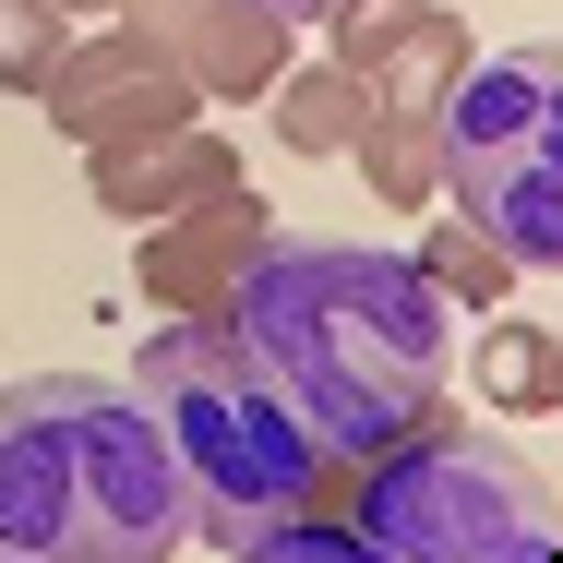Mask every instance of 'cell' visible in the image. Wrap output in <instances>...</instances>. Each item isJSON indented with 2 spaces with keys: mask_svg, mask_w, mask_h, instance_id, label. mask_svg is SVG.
I'll return each mask as SVG.
<instances>
[{
  "mask_svg": "<svg viewBox=\"0 0 563 563\" xmlns=\"http://www.w3.org/2000/svg\"><path fill=\"white\" fill-rule=\"evenodd\" d=\"M217 312L336 467L408 444L455 408V300L420 276V252L264 240Z\"/></svg>",
  "mask_w": 563,
  "mask_h": 563,
  "instance_id": "obj_1",
  "label": "cell"
},
{
  "mask_svg": "<svg viewBox=\"0 0 563 563\" xmlns=\"http://www.w3.org/2000/svg\"><path fill=\"white\" fill-rule=\"evenodd\" d=\"M180 528H192V479L132 384H97V372L0 384V552L144 563L180 552Z\"/></svg>",
  "mask_w": 563,
  "mask_h": 563,
  "instance_id": "obj_2",
  "label": "cell"
},
{
  "mask_svg": "<svg viewBox=\"0 0 563 563\" xmlns=\"http://www.w3.org/2000/svg\"><path fill=\"white\" fill-rule=\"evenodd\" d=\"M132 396L156 408V432H168L180 479H192V528L180 540H205V552H252V528L347 504V467L252 372V347L228 336V312H168L144 336V360H132Z\"/></svg>",
  "mask_w": 563,
  "mask_h": 563,
  "instance_id": "obj_3",
  "label": "cell"
},
{
  "mask_svg": "<svg viewBox=\"0 0 563 563\" xmlns=\"http://www.w3.org/2000/svg\"><path fill=\"white\" fill-rule=\"evenodd\" d=\"M432 192H455V217L516 276L563 264V60L552 48L455 73L444 120H432Z\"/></svg>",
  "mask_w": 563,
  "mask_h": 563,
  "instance_id": "obj_4",
  "label": "cell"
},
{
  "mask_svg": "<svg viewBox=\"0 0 563 563\" xmlns=\"http://www.w3.org/2000/svg\"><path fill=\"white\" fill-rule=\"evenodd\" d=\"M347 528L372 563H528L552 552L540 479H516L479 432H455V408L408 444L347 467Z\"/></svg>",
  "mask_w": 563,
  "mask_h": 563,
  "instance_id": "obj_5",
  "label": "cell"
},
{
  "mask_svg": "<svg viewBox=\"0 0 563 563\" xmlns=\"http://www.w3.org/2000/svg\"><path fill=\"white\" fill-rule=\"evenodd\" d=\"M36 109L60 144H132V132H168V120H205V97L156 36L97 24V36H60V60L36 73Z\"/></svg>",
  "mask_w": 563,
  "mask_h": 563,
  "instance_id": "obj_6",
  "label": "cell"
},
{
  "mask_svg": "<svg viewBox=\"0 0 563 563\" xmlns=\"http://www.w3.org/2000/svg\"><path fill=\"white\" fill-rule=\"evenodd\" d=\"M264 240H276L264 192H252V180H228V192H205V205H180V217H156L144 240H132V288H144L156 312H217Z\"/></svg>",
  "mask_w": 563,
  "mask_h": 563,
  "instance_id": "obj_7",
  "label": "cell"
},
{
  "mask_svg": "<svg viewBox=\"0 0 563 563\" xmlns=\"http://www.w3.org/2000/svg\"><path fill=\"white\" fill-rule=\"evenodd\" d=\"M109 12L192 73V97H264L288 73V24L252 0H109Z\"/></svg>",
  "mask_w": 563,
  "mask_h": 563,
  "instance_id": "obj_8",
  "label": "cell"
},
{
  "mask_svg": "<svg viewBox=\"0 0 563 563\" xmlns=\"http://www.w3.org/2000/svg\"><path fill=\"white\" fill-rule=\"evenodd\" d=\"M85 180H97V217L156 228V217H180V205H205V192H228L240 156H228L205 120H168V132H132V144H85Z\"/></svg>",
  "mask_w": 563,
  "mask_h": 563,
  "instance_id": "obj_9",
  "label": "cell"
},
{
  "mask_svg": "<svg viewBox=\"0 0 563 563\" xmlns=\"http://www.w3.org/2000/svg\"><path fill=\"white\" fill-rule=\"evenodd\" d=\"M479 60V36H467V12H444V0H420V24L360 73V109H396V120H444L455 73Z\"/></svg>",
  "mask_w": 563,
  "mask_h": 563,
  "instance_id": "obj_10",
  "label": "cell"
},
{
  "mask_svg": "<svg viewBox=\"0 0 563 563\" xmlns=\"http://www.w3.org/2000/svg\"><path fill=\"white\" fill-rule=\"evenodd\" d=\"M479 396H492L504 420H552V408H563V347H552L540 312H516V324L479 336Z\"/></svg>",
  "mask_w": 563,
  "mask_h": 563,
  "instance_id": "obj_11",
  "label": "cell"
},
{
  "mask_svg": "<svg viewBox=\"0 0 563 563\" xmlns=\"http://www.w3.org/2000/svg\"><path fill=\"white\" fill-rule=\"evenodd\" d=\"M264 97H276V144H288V156H312V168H324V156H347V132H360V73H347V60L276 73Z\"/></svg>",
  "mask_w": 563,
  "mask_h": 563,
  "instance_id": "obj_12",
  "label": "cell"
},
{
  "mask_svg": "<svg viewBox=\"0 0 563 563\" xmlns=\"http://www.w3.org/2000/svg\"><path fill=\"white\" fill-rule=\"evenodd\" d=\"M347 156H360V180H372V205H384V217H420V205H432V120L360 109Z\"/></svg>",
  "mask_w": 563,
  "mask_h": 563,
  "instance_id": "obj_13",
  "label": "cell"
},
{
  "mask_svg": "<svg viewBox=\"0 0 563 563\" xmlns=\"http://www.w3.org/2000/svg\"><path fill=\"white\" fill-rule=\"evenodd\" d=\"M420 276L444 288L455 312H492V300H516V264H504V252H492V240H479V228H467V217H455V228H432V240H420Z\"/></svg>",
  "mask_w": 563,
  "mask_h": 563,
  "instance_id": "obj_14",
  "label": "cell"
},
{
  "mask_svg": "<svg viewBox=\"0 0 563 563\" xmlns=\"http://www.w3.org/2000/svg\"><path fill=\"white\" fill-rule=\"evenodd\" d=\"M312 24H324V60H347V73H372V60H384V48H396V36L420 24V0H324Z\"/></svg>",
  "mask_w": 563,
  "mask_h": 563,
  "instance_id": "obj_15",
  "label": "cell"
},
{
  "mask_svg": "<svg viewBox=\"0 0 563 563\" xmlns=\"http://www.w3.org/2000/svg\"><path fill=\"white\" fill-rule=\"evenodd\" d=\"M60 36H73V12H60V0H0V85H12V97H36V73L60 60Z\"/></svg>",
  "mask_w": 563,
  "mask_h": 563,
  "instance_id": "obj_16",
  "label": "cell"
},
{
  "mask_svg": "<svg viewBox=\"0 0 563 563\" xmlns=\"http://www.w3.org/2000/svg\"><path fill=\"white\" fill-rule=\"evenodd\" d=\"M252 12H276V24H312V12H324V0H252Z\"/></svg>",
  "mask_w": 563,
  "mask_h": 563,
  "instance_id": "obj_17",
  "label": "cell"
},
{
  "mask_svg": "<svg viewBox=\"0 0 563 563\" xmlns=\"http://www.w3.org/2000/svg\"><path fill=\"white\" fill-rule=\"evenodd\" d=\"M60 12H109V0H60Z\"/></svg>",
  "mask_w": 563,
  "mask_h": 563,
  "instance_id": "obj_18",
  "label": "cell"
}]
</instances>
